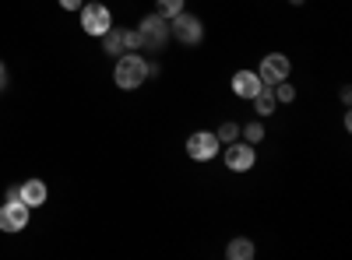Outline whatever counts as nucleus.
<instances>
[{
	"label": "nucleus",
	"mask_w": 352,
	"mask_h": 260,
	"mask_svg": "<svg viewBox=\"0 0 352 260\" xmlns=\"http://www.w3.org/2000/svg\"><path fill=\"white\" fill-rule=\"evenodd\" d=\"M144 78H148V60H141L138 53H120V60L113 67V81L124 92H134L138 84H144Z\"/></svg>",
	"instance_id": "1"
},
{
	"label": "nucleus",
	"mask_w": 352,
	"mask_h": 260,
	"mask_svg": "<svg viewBox=\"0 0 352 260\" xmlns=\"http://www.w3.org/2000/svg\"><path fill=\"white\" fill-rule=\"evenodd\" d=\"M138 36H141V46H152V49H162L166 39H169V25L166 18L155 11V14H144L141 25H138Z\"/></svg>",
	"instance_id": "2"
},
{
	"label": "nucleus",
	"mask_w": 352,
	"mask_h": 260,
	"mask_svg": "<svg viewBox=\"0 0 352 260\" xmlns=\"http://www.w3.org/2000/svg\"><path fill=\"white\" fill-rule=\"evenodd\" d=\"M169 36H176V39L187 43V46H197V43L204 39V25H201V18H197V14L180 11V14L173 18V25H169Z\"/></svg>",
	"instance_id": "3"
},
{
	"label": "nucleus",
	"mask_w": 352,
	"mask_h": 260,
	"mask_svg": "<svg viewBox=\"0 0 352 260\" xmlns=\"http://www.w3.org/2000/svg\"><path fill=\"white\" fill-rule=\"evenodd\" d=\"M219 148H222V141H219L212 130H194V134L187 137V155H190L194 162H208V158H215Z\"/></svg>",
	"instance_id": "4"
},
{
	"label": "nucleus",
	"mask_w": 352,
	"mask_h": 260,
	"mask_svg": "<svg viewBox=\"0 0 352 260\" xmlns=\"http://www.w3.org/2000/svg\"><path fill=\"white\" fill-rule=\"evenodd\" d=\"M109 25H113V18L102 8V0H92L88 8H81V28H85L88 36H106Z\"/></svg>",
	"instance_id": "5"
},
{
	"label": "nucleus",
	"mask_w": 352,
	"mask_h": 260,
	"mask_svg": "<svg viewBox=\"0 0 352 260\" xmlns=\"http://www.w3.org/2000/svg\"><path fill=\"white\" fill-rule=\"evenodd\" d=\"M289 71H292V64H289L285 53H268V56L261 60L257 78H261L264 84H278V81H289Z\"/></svg>",
	"instance_id": "6"
},
{
	"label": "nucleus",
	"mask_w": 352,
	"mask_h": 260,
	"mask_svg": "<svg viewBox=\"0 0 352 260\" xmlns=\"http://www.w3.org/2000/svg\"><path fill=\"white\" fill-rule=\"evenodd\" d=\"M254 162H257L254 144H247V141H229L226 144V165L232 172H247V169H254Z\"/></svg>",
	"instance_id": "7"
},
{
	"label": "nucleus",
	"mask_w": 352,
	"mask_h": 260,
	"mask_svg": "<svg viewBox=\"0 0 352 260\" xmlns=\"http://www.w3.org/2000/svg\"><path fill=\"white\" fill-rule=\"evenodd\" d=\"M25 225H28V204L8 200V204L0 208V228H4V233H21Z\"/></svg>",
	"instance_id": "8"
},
{
	"label": "nucleus",
	"mask_w": 352,
	"mask_h": 260,
	"mask_svg": "<svg viewBox=\"0 0 352 260\" xmlns=\"http://www.w3.org/2000/svg\"><path fill=\"white\" fill-rule=\"evenodd\" d=\"M261 78L254 74V71H236L232 74V95H240V99H254L257 92H261Z\"/></svg>",
	"instance_id": "9"
},
{
	"label": "nucleus",
	"mask_w": 352,
	"mask_h": 260,
	"mask_svg": "<svg viewBox=\"0 0 352 260\" xmlns=\"http://www.w3.org/2000/svg\"><path fill=\"white\" fill-rule=\"evenodd\" d=\"M46 197H50V190H46L43 180H25V183H21V200H25L28 208L46 204Z\"/></svg>",
	"instance_id": "10"
},
{
	"label": "nucleus",
	"mask_w": 352,
	"mask_h": 260,
	"mask_svg": "<svg viewBox=\"0 0 352 260\" xmlns=\"http://www.w3.org/2000/svg\"><path fill=\"white\" fill-rule=\"evenodd\" d=\"M102 49H106L109 56H120V53H127V28H116V25H109V32L102 36Z\"/></svg>",
	"instance_id": "11"
},
{
	"label": "nucleus",
	"mask_w": 352,
	"mask_h": 260,
	"mask_svg": "<svg viewBox=\"0 0 352 260\" xmlns=\"http://www.w3.org/2000/svg\"><path fill=\"white\" fill-rule=\"evenodd\" d=\"M250 102L257 109V117H272V113H275V88H272V84H261V92Z\"/></svg>",
	"instance_id": "12"
},
{
	"label": "nucleus",
	"mask_w": 352,
	"mask_h": 260,
	"mask_svg": "<svg viewBox=\"0 0 352 260\" xmlns=\"http://www.w3.org/2000/svg\"><path fill=\"white\" fill-rule=\"evenodd\" d=\"M226 257H229V260H250V257H254V243H250V239H232V243L226 246Z\"/></svg>",
	"instance_id": "13"
},
{
	"label": "nucleus",
	"mask_w": 352,
	"mask_h": 260,
	"mask_svg": "<svg viewBox=\"0 0 352 260\" xmlns=\"http://www.w3.org/2000/svg\"><path fill=\"white\" fill-rule=\"evenodd\" d=\"M155 8H159L162 18H176L184 11V0H155Z\"/></svg>",
	"instance_id": "14"
},
{
	"label": "nucleus",
	"mask_w": 352,
	"mask_h": 260,
	"mask_svg": "<svg viewBox=\"0 0 352 260\" xmlns=\"http://www.w3.org/2000/svg\"><path fill=\"white\" fill-rule=\"evenodd\" d=\"M215 137H219L222 144H229V141H240V123H232V120H229V123H222Z\"/></svg>",
	"instance_id": "15"
},
{
	"label": "nucleus",
	"mask_w": 352,
	"mask_h": 260,
	"mask_svg": "<svg viewBox=\"0 0 352 260\" xmlns=\"http://www.w3.org/2000/svg\"><path fill=\"white\" fill-rule=\"evenodd\" d=\"M272 88H275V102H292L296 99V88H292L289 81H278V84H272Z\"/></svg>",
	"instance_id": "16"
},
{
	"label": "nucleus",
	"mask_w": 352,
	"mask_h": 260,
	"mask_svg": "<svg viewBox=\"0 0 352 260\" xmlns=\"http://www.w3.org/2000/svg\"><path fill=\"white\" fill-rule=\"evenodd\" d=\"M240 134L247 137V144H261V141H264V127H261V123H247Z\"/></svg>",
	"instance_id": "17"
},
{
	"label": "nucleus",
	"mask_w": 352,
	"mask_h": 260,
	"mask_svg": "<svg viewBox=\"0 0 352 260\" xmlns=\"http://www.w3.org/2000/svg\"><path fill=\"white\" fill-rule=\"evenodd\" d=\"M141 49V36H138V28H127V53H138Z\"/></svg>",
	"instance_id": "18"
},
{
	"label": "nucleus",
	"mask_w": 352,
	"mask_h": 260,
	"mask_svg": "<svg viewBox=\"0 0 352 260\" xmlns=\"http://www.w3.org/2000/svg\"><path fill=\"white\" fill-rule=\"evenodd\" d=\"M64 11H81V0H60Z\"/></svg>",
	"instance_id": "19"
},
{
	"label": "nucleus",
	"mask_w": 352,
	"mask_h": 260,
	"mask_svg": "<svg viewBox=\"0 0 352 260\" xmlns=\"http://www.w3.org/2000/svg\"><path fill=\"white\" fill-rule=\"evenodd\" d=\"M8 200H21V187H11L8 190ZM21 204H25V200H21Z\"/></svg>",
	"instance_id": "20"
},
{
	"label": "nucleus",
	"mask_w": 352,
	"mask_h": 260,
	"mask_svg": "<svg viewBox=\"0 0 352 260\" xmlns=\"http://www.w3.org/2000/svg\"><path fill=\"white\" fill-rule=\"evenodd\" d=\"M8 84V71H4V64H0V88Z\"/></svg>",
	"instance_id": "21"
},
{
	"label": "nucleus",
	"mask_w": 352,
	"mask_h": 260,
	"mask_svg": "<svg viewBox=\"0 0 352 260\" xmlns=\"http://www.w3.org/2000/svg\"><path fill=\"white\" fill-rule=\"evenodd\" d=\"M289 4H303V0H289Z\"/></svg>",
	"instance_id": "22"
}]
</instances>
